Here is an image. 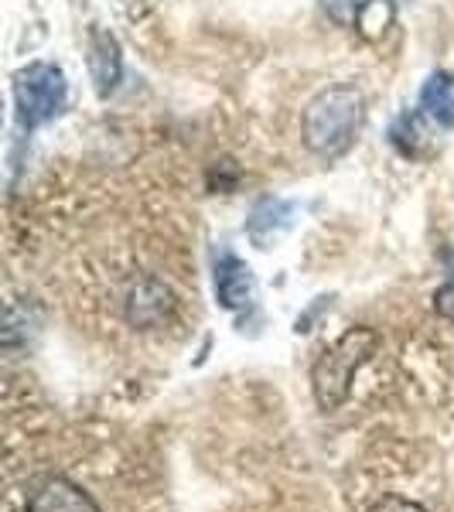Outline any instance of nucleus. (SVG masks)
Wrapping results in <instances>:
<instances>
[{
	"label": "nucleus",
	"mask_w": 454,
	"mask_h": 512,
	"mask_svg": "<svg viewBox=\"0 0 454 512\" xmlns=\"http://www.w3.org/2000/svg\"><path fill=\"white\" fill-rule=\"evenodd\" d=\"M175 311V294L161 280H144L127 297V321L137 328H158Z\"/></svg>",
	"instance_id": "423d86ee"
},
{
	"label": "nucleus",
	"mask_w": 454,
	"mask_h": 512,
	"mask_svg": "<svg viewBox=\"0 0 454 512\" xmlns=\"http://www.w3.org/2000/svg\"><path fill=\"white\" fill-rule=\"evenodd\" d=\"M379 349V335L373 328H349L335 345H328L318 355L315 369H311V390L321 410H335L349 400L352 379Z\"/></svg>",
	"instance_id": "f03ea898"
},
{
	"label": "nucleus",
	"mask_w": 454,
	"mask_h": 512,
	"mask_svg": "<svg viewBox=\"0 0 454 512\" xmlns=\"http://www.w3.org/2000/svg\"><path fill=\"white\" fill-rule=\"evenodd\" d=\"M362 123H366V99L356 86L338 82L311 99L301 117V137L315 158L335 161L356 144Z\"/></svg>",
	"instance_id": "f257e3e1"
},
{
	"label": "nucleus",
	"mask_w": 454,
	"mask_h": 512,
	"mask_svg": "<svg viewBox=\"0 0 454 512\" xmlns=\"http://www.w3.org/2000/svg\"><path fill=\"white\" fill-rule=\"evenodd\" d=\"M89 72H93L99 96H110L113 89H117L123 59H120L117 38L106 35V31H93V35H89Z\"/></svg>",
	"instance_id": "0eeeda50"
},
{
	"label": "nucleus",
	"mask_w": 454,
	"mask_h": 512,
	"mask_svg": "<svg viewBox=\"0 0 454 512\" xmlns=\"http://www.w3.org/2000/svg\"><path fill=\"white\" fill-rule=\"evenodd\" d=\"M373 512H427L420 502L414 499H400V495H390V499H383V502H376Z\"/></svg>",
	"instance_id": "9d476101"
},
{
	"label": "nucleus",
	"mask_w": 454,
	"mask_h": 512,
	"mask_svg": "<svg viewBox=\"0 0 454 512\" xmlns=\"http://www.w3.org/2000/svg\"><path fill=\"white\" fill-rule=\"evenodd\" d=\"M434 311H437L441 318L454 321V280H451V284H444L441 291L434 294Z\"/></svg>",
	"instance_id": "9b49d317"
},
{
	"label": "nucleus",
	"mask_w": 454,
	"mask_h": 512,
	"mask_svg": "<svg viewBox=\"0 0 454 512\" xmlns=\"http://www.w3.org/2000/svg\"><path fill=\"white\" fill-rule=\"evenodd\" d=\"M448 267H451V270H454V256H451V260H448Z\"/></svg>",
	"instance_id": "f8f14e48"
},
{
	"label": "nucleus",
	"mask_w": 454,
	"mask_h": 512,
	"mask_svg": "<svg viewBox=\"0 0 454 512\" xmlns=\"http://www.w3.org/2000/svg\"><path fill=\"white\" fill-rule=\"evenodd\" d=\"M420 110L431 117L437 127H454V82L448 72H434L420 89Z\"/></svg>",
	"instance_id": "6e6552de"
},
{
	"label": "nucleus",
	"mask_w": 454,
	"mask_h": 512,
	"mask_svg": "<svg viewBox=\"0 0 454 512\" xmlns=\"http://www.w3.org/2000/svg\"><path fill=\"white\" fill-rule=\"evenodd\" d=\"M24 499H28V512H103L93 495L65 475L31 478Z\"/></svg>",
	"instance_id": "20e7f679"
},
{
	"label": "nucleus",
	"mask_w": 454,
	"mask_h": 512,
	"mask_svg": "<svg viewBox=\"0 0 454 512\" xmlns=\"http://www.w3.org/2000/svg\"><path fill=\"white\" fill-rule=\"evenodd\" d=\"M376 7V0H321V11L342 28H362L366 14Z\"/></svg>",
	"instance_id": "1a4fd4ad"
},
{
	"label": "nucleus",
	"mask_w": 454,
	"mask_h": 512,
	"mask_svg": "<svg viewBox=\"0 0 454 512\" xmlns=\"http://www.w3.org/2000/svg\"><path fill=\"white\" fill-rule=\"evenodd\" d=\"M69 103V82L55 62H31L14 72V106L21 130H38L52 123Z\"/></svg>",
	"instance_id": "7ed1b4c3"
},
{
	"label": "nucleus",
	"mask_w": 454,
	"mask_h": 512,
	"mask_svg": "<svg viewBox=\"0 0 454 512\" xmlns=\"http://www.w3.org/2000/svg\"><path fill=\"white\" fill-rule=\"evenodd\" d=\"M216 297L226 311H239L246 304H253L257 297V280L253 270L243 260H236L233 253H222L216 260Z\"/></svg>",
	"instance_id": "39448f33"
}]
</instances>
